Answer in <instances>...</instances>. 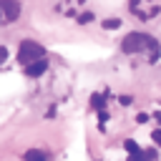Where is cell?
<instances>
[{"label":"cell","mask_w":161,"mask_h":161,"mask_svg":"<svg viewBox=\"0 0 161 161\" xmlns=\"http://www.w3.org/2000/svg\"><path fill=\"white\" fill-rule=\"evenodd\" d=\"M103 106H106V96H101V93L91 96V108H96V111H103Z\"/></svg>","instance_id":"obj_7"},{"label":"cell","mask_w":161,"mask_h":161,"mask_svg":"<svg viewBox=\"0 0 161 161\" xmlns=\"http://www.w3.org/2000/svg\"><path fill=\"white\" fill-rule=\"evenodd\" d=\"M156 40L146 33H128L123 40H121V50L123 53H141V50H148Z\"/></svg>","instance_id":"obj_1"},{"label":"cell","mask_w":161,"mask_h":161,"mask_svg":"<svg viewBox=\"0 0 161 161\" xmlns=\"http://www.w3.org/2000/svg\"><path fill=\"white\" fill-rule=\"evenodd\" d=\"M45 70H48V60H45V58H38V60H33V63L25 65V75H30V78L43 75Z\"/></svg>","instance_id":"obj_5"},{"label":"cell","mask_w":161,"mask_h":161,"mask_svg":"<svg viewBox=\"0 0 161 161\" xmlns=\"http://www.w3.org/2000/svg\"><path fill=\"white\" fill-rule=\"evenodd\" d=\"M136 121H138V123H146V121H148V116H146V113H138V116H136Z\"/></svg>","instance_id":"obj_15"},{"label":"cell","mask_w":161,"mask_h":161,"mask_svg":"<svg viewBox=\"0 0 161 161\" xmlns=\"http://www.w3.org/2000/svg\"><path fill=\"white\" fill-rule=\"evenodd\" d=\"M20 15V3L18 0H0V25L15 23Z\"/></svg>","instance_id":"obj_3"},{"label":"cell","mask_w":161,"mask_h":161,"mask_svg":"<svg viewBox=\"0 0 161 161\" xmlns=\"http://www.w3.org/2000/svg\"><path fill=\"white\" fill-rule=\"evenodd\" d=\"M153 118H156V121L161 123V111H156V113H153Z\"/></svg>","instance_id":"obj_17"},{"label":"cell","mask_w":161,"mask_h":161,"mask_svg":"<svg viewBox=\"0 0 161 161\" xmlns=\"http://www.w3.org/2000/svg\"><path fill=\"white\" fill-rule=\"evenodd\" d=\"M78 23H80V25L93 23V13H80V15H78Z\"/></svg>","instance_id":"obj_10"},{"label":"cell","mask_w":161,"mask_h":161,"mask_svg":"<svg viewBox=\"0 0 161 161\" xmlns=\"http://www.w3.org/2000/svg\"><path fill=\"white\" fill-rule=\"evenodd\" d=\"M25 161H48V153L40 148H30V151H25Z\"/></svg>","instance_id":"obj_6"},{"label":"cell","mask_w":161,"mask_h":161,"mask_svg":"<svg viewBox=\"0 0 161 161\" xmlns=\"http://www.w3.org/2000/svg\"><path fill=\"white\" fill-rule=\"evenodd\" d=\"M38 58H45V48L40 43H35V40H23L20 48H18V60L28 65V63H33Z\"/></svg>","instance_id":"obj_2"},{"label":"cell","mask_w":161,"mask_h":161,"mask_svg":"<svg viewBox=\"0 0 161 161\" xmlns=\"http://www.w3.org/2000/svg\"><path fill=\"white\" fill-rule=\"evenodd\" d=\"M118 101H121V106H131V103H133V101H131V98H128V96H121V98H118Z\"/></svg>","instance_id":"obj_13"},{"label":"cell","mask_w":161,"mask_h":161,"mask_svg":"<svg viewBox=\"0 0 161 161\" xmlns=\"http://www.w3.org/2000/svg\"><path fill=\"white\" fill-rule=\"evenodd\" d=\"M128 161H148L143 151H136V153H128Z\"/></svg>","instance_id":"obj_11"},{"label":"cell","mask_w":161,"mask_h":161,"mask_svg":"<svg viewBox=\"0 0 161 161\" xmlns=\"http://www.w3.org/2000/svg\"><path fill=\"white\" fill-rule=\"evenodd\" d=\"M151 138H153V141L161 146V128H153V131H151Z\"/></svg>","instance_id":"obj_12"},{"label":"cell","mask_w":161,"mask_h":161,"mask_svg":"<svg viewBox=\"0 0 161 161\" xmlns=\"http://www.w3.org/2000/svg\"><path fill=\"white\" fill-rule=\"evenodd\" d=\"M103 28L106 30H116V28H121V20L118 18H108V20H103Z\"/></svg>","instance_id":"obj_8"},{"label":"cell","mask_w":161,"mask_h":161,"mask_svg":"<svg viewBox=\"0 0 161 161\" xmlns=\"http://www.w3.org/2000/svg\"><path fill=\"white\" fill-rule=\"evenodd\" d=\"M131 13L138 18H151L158 13V5H151V0H131Z\"/></svg>","instance_id":"obj_4"},{"label":"cell","mask_w":161,"mask_h":161,"mask_svg":"<svg viewBox=\"0 0 161 161\" xmlns=\"http://www.w3.org/2000/svg\"><path fill=\"white\" fill-rule=\"evenodd\" d=\"M123 148H126L128 153H136V151H141V148H138V143H136L133 138H126V141H123Z\"/></svg>","instance_id":"obj_9"},{"label":"cell","mask_w":161,"mask_h":161,"mask_svg":"<svg viewBox=\"0 0 161 161\" xmlns=\"http://www.w3.org/2000/svg\"><path fill=\"white\" fill-rule=\"evenodd\" d=\"M5 55H8V50H5V48H0V63H3V58H5Z\"/></svg>","instance_id":"obj_16"},{"label":"cell","mask_w":161,"mask_h":161,"mask_svg":"<svg viewBox=\"0 0 161 161\" xmlns=\"http://www.w3.org/2000/svg\"><path fill=\"white\" fill-rule=\"evenodd\" d=\"M98 118H101V123H106V121H108V113H106V111H98Z\"/></svg>","instance_id":"obj_14"}]
</instances>
